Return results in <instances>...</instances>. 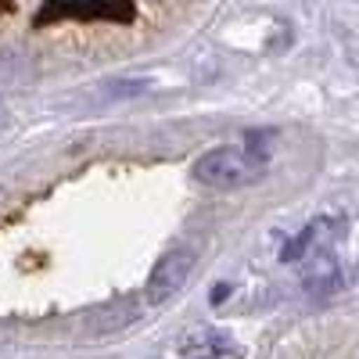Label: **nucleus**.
<instances>
[{"instance_id":"f257e3e1","label":"nucleus","mask_w":359,"mask_h":359,"mask_svg":"<svg viewBox=\"0 0 359 359\" xmlns=\"http://www.w3.org/2000/svg\"><path fill=\"white\" fill-rule=\"evenodd\" d=\"M252 165H259L245 147H212L194 162V180L205 187H216V191H230V187H241L252 180Z\"/></svg>"},{"instance_id":"f03ea898","label":"nucleus","mask_w":359,"mask_h":359,"mask_svg":"<svg viewBox=\"0 0 359 359\" xmlns=\"http://www.w3.org/2000/svg\"><path fill=\"white\" fill-rule=\"evenodd\" d=\"M191 269H194V252H187V248H169V252H162V259L151 266V277H147L144 302H147V306H165L169 298L187 284Z\"/></svg>"},{"instance_id":"7ed1b4c3","label":"nucleus","mask_w":359,"mask_h":359,"mask_svg":"<svg viewBox=\"0 0 359 359\" xmlns=\"http://www.w3.org/2000/svg\"><path fill=\"white\" fill-rule=\"evenodd\" d=\"M302 259H306L302 262V287H306V294L327 298V294H334L341 287V266H338L334 252L327 245H313Z\"/></svg>"},{"instance_id":"20e7f679","label":"nucleus","mask_w":359,"mask_h":359,"mask_svg":"<svg viewBox=\"0 0 359 359\" xmlns=\"http://www.w3.org/2000/svg\"><path fill=\"white\" fill-rule=\"evenodd\" d=\"M191 359H216V355H191Z\"/></svg>"}]
</instances>
